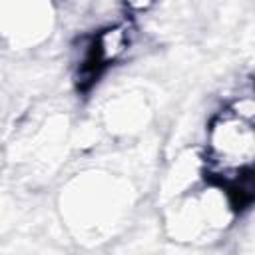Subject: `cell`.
Here are the masks:
<instances>
[{
	"label": "cell",
	"instance_id": "1",
	"mask_svg": "<svg viewBox=\"0 0 255 255\" xmlns=\"http://www.w3.org/2000/svg\"><path fill=\"white\" fill-rule=\"evenodd\" d=\"M253 102L245 110L237 102L211 122L207 137V177L227 189L235 209L247 207L253 199Z\"/></svg>",
	"mask_w": 255,
	"mask_h": 255
},
{
	"label": "cell",
	"instance_id": "2",
	"mask_svg": "<svg viewBox=\"0 0 255 255\" xmlns=\"http://www.w3.org/2000/svg\"><path fill=\"white\" fill-rule=\"evenodd\" d=\"M92 54L90 58L86 60V72L90 76L96 74V70L100 66H106L108 62L116 60L126 48H128V34H126V28H112V30H106L104 34H100L92 46Z\"/></svg>",
	"mask_w": 255,
	"mask_h": 255
}]
</instances>
